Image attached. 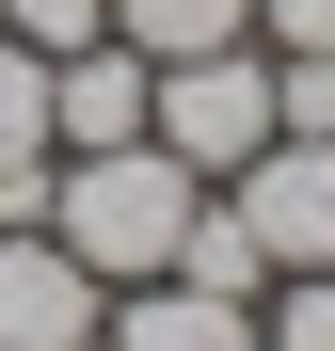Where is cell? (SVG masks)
<instances>
[{
  "label": "cell",
  "instance_id": "3",
  "mask_svg": "<svg viewBox=\"0 0 335 351\" xmlns=\"http://www.w3.org/2000/svg\"><path fill=\"white\" fill-rule=\"evenodd\" d=\"M223 208L256 223L271 271H335V144H256L240 176H223Z\"/></svg>",
  "mask_w": 335,
  "mask_h": 351
},
{
  "label": "cell",
  "instance_id": "13",
  "mask_svg": "<svg viewBox=\"0 0 335 351\" xmlns=\"http://www.w3.org/2000/svg\"><path fill=\"white\" fill-rule=\"evenodd\" d=\"M256 48H271V64H303V48H335V0H256Z\"/></svg>",
  "mask_w": 335,
  "mask_h": 351
},
{
  "label": "cell",
  "instance_id": "6",
  "mask_svg": "<svg viewBox=\"0 0 335 351\" xmlns=\"http://www.w3.org/2000/svg\"><path fill=\"white\" fill-rule=\"evenodd\" d=\"M96 351H256V304H208V287H112V319H96Z\"/></svg>",
  "mask_w": 335,
  "mask_h": 351
},
{
  "label": "cell",
  "instance_id": "4",
  "mask_svg": "<svg viewBox=\"0 0 335 351\" xmlns=\"http://www.w3.org/2000/svg\"><path fill=\"white\" fill-rule=\"evenodd\" d=\"M112 287L48 240V223H0V351H96Z\"/></svg>",
  "mask_w": 335,
  "mask_h": 351
},
{
  "label": "cell",
  "instance_id": "5",
  "mask_svg": "<svg viewBox=\"0 0 335 351\" xmlns=\"http://www.w3.org/2000/svg\"><path fill=\"white\" fill-rule=\"evenodd\" d=\"M144 80H160V64H144V48H112V32H96V48H64V64H48V144H64V160L144 144Z\"/></svg>",
  "mask_w": 335,
  "mask_h": 351
},
{
  "label": "cell",
  "instance_id": "11",
  "mask_svg": "<svg viewBox=\"0 0 335 351\" xmlns=\"http://www.w3.org/2000/svg\"><path fill=\"white\" fill-rule=\"evenodd\" d=\"M271 144H335V48L271 64Z\"/></svg>",
  "mask_w": 335,
  "mask_h": 351
},
{
  "label": "cell",
  "instance_id": "7",
  "mask_svg": "<svg viewBox=\"0 0 335 351\" xmlns=\"http://www.w3.org/2000/svg\"><path fill=\"white\" fill-rule=\"evenodd\" d=\"M48 176H64V144H48V64L0 32V223H48Z\"/></svg>",
  "mask_w": 335,
  "mask_h": 351
},
{
  "label": "cell",
  "instance_id": "1",
  "mask_svg": "<svg viewBox=\"0 0 335 351\" xmlns=\"http://www.w3.org/2000/svg\"><path fill=\"white\" fill-rule=\"evenodd\" d=\"M192 208H208V176H176L160 144H96V160L48 176V240H64L96 287H160L176 240H192Z\"/></svg>",
  "mask_w": 335,
  "mask_h": 351
},
{
  "label": "cell",
  "instance_id": "9",
  "mask_svg": "<svg viewBox=\"0 0 335 351\" xmlns=\"http://www.w3.org/2000/svg\"><path fill=\"white\" fill-rule=\"evenodd\" d=\"M176 287H208V304H271V256H256V223L240 208H192V240H176Z\"/></svg>",
  "mask_w": 335,
  "mask_h": 351
},
{
  "label": "cell",
  "instance_id": "8",
  "mask_svg": "<svg viewBox=\"0 0 335 351\" xmlns=\"http://www.w3.org/2000/svg\"><path fill=\"white\" fill-rule=\"evenodd\" d=\"M112 48L192 64V48H256V0H112Z\"/></svg>",
  "mask_w": 335,
  "mask_h": 351
},
{
  "label": "cell",
  "instance_id": "12",
  "mask_svg": "<svg viewBox=\"0 0 335 351\" xmlns=\"http://www.w3.org/2000/svg\"><path fill=\"white\" fill-rule=\"evenodd\" d=\"M0 32H16L32 64H64V48H96V32H112V0H0Z\"/></svg>",
  "mask_w": 335,
  "mask_h": 351
},
{
  "label": "cell",
  "instance_id": "2",
  "mask_svg": "<svg viewBox=\"0 0 335 351\" xmlns=\"http://www.w3.org/2000/svg\"><path fill=\"white\" fill-rule=\"evenodd\" d=\"M144 144L223 192V176L271 144V48H192V64H160L144 80Z\"/></svg>",
  "mask_w": 335,
  "mask_h": 351
},
{
  "label": "cell",
  "instance_id": "10",
  "mask_svg": "<svg viewBox=\"0 0 335 351\" xmlns=\"http://www.w3.org/2000/svg\"><path fill=\"white\" fill-rule=\"evenodd\" d=\"M256 351H335V271H271V304H256Z\"/></svg>",
  "mask_w": 335,
  "mask_h": 351
}]
</instances>
